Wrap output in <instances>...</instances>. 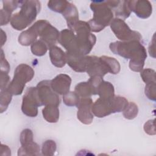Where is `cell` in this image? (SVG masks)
<instances>
[{"mask_svg":"<svg viewBox=\"0 0 156 156\" xmlns=\"http://www.w3.org/2000/svg\"><path fill=\"white\" fill-rule=\"evenodd\" d=\"M36 89L38 98L41 105H59L60 102V97L52 90L51 85V80H44L40 82L36 86Z\"/></svg>","mask_w":156,"mask_h":156,"instance_id":"obj_8","label":"cell"},{"mask_svg":"<svg viewBox=\"0 0 156 156\" xmlns=\"http://www.w3.org/2000/svg\"><path fill=\"white\" fill-rule=\"evenodd\" d=\"M41 106L38 98L36 87H30L26 91L23 96L21 110L29 117H35L38 115V107Z\"/></svg>","mask_w":156,"mask_h":156,"instance_id":"obj_9","label":"cell"},{"mask_svg":"<svg viewBox=\"0 0 156 156\" xmlns=\"http://www.w3.org/2000/svg\"><path fill=\"white\" fill-rule=\"evenodd\" d=\"M10 83V77L8 73L1 72V90L7 88Z\"/></svg>","mask_w":156,"mask_h":156,"instance_id":"obj_38","label":"cell"},{"mask_svg":"<svg viewBox=\"0 0 156 156\" xmlns=\"http://www.w3.org/2000/svg\"><path fill=\"white\" fill-rule=\"evenodd\" d=\"M48 49L49 48L47 45L41 40L35 41L30 47L32 54L37 56L44 55L46 53Z\"/></svg>","mask_w":156,"mask_h":156,"instance_id":"obj_25","label":"cell"},{"mask_svg":"<svg viewBox=\"0 0 156 156\" xmlns=\"http://www.w3.org/2000/svg\"><path fill=\"white\" fill-rule=\"evenodd\" d=\"M35 30L30 26L28 29L23 31L18 37V42L23 46L32 45L38 37Z\"/></svg>","mask_w":156,"mask_h":156,"instance_id":"obj_20","label":"cell"},{"mask_svg":"<svg viewBox=\"0 0 156 156\" xmlns=\"http://www.w3.org/2000/svg\"><path fill=\"white\" fill-rule=\"evenodd\" d=\"M97 94L99 98L105 99H110L115 96V89L113 85L109 82L104 80L98 87Z\"/></svg>","mask_w":156,"mask_h":156,"instance_id":"obj_17","label":"cell"},{"mask_svg":"<svg viewBox=\"0 0 156 156\" xmlns=\"http://www.w3.org/2000/svg\"><path fill=\"white\" fill-rule=\"evenodd\" d=\"M130 11L133 12L140 18H148L152 14V6L147 0L127 1Z\"/></svg>","mask_w":156,"mask_h":156,"instance_id":"obj_12","label":"cell"},{"mask_svg":"<svg viewBox=\"0 0 156 156\" xmlns=\"http://www.w3.org/2000/svg\"><path fill=\"white\" fill-rule=\"evenodd\" d=\"M49 57L52 64L57 68H62L66 63V54L58 46L49 49Z\"/></svg>","mask_w":156,"mask_h":156,"instance_id":"obj_15","label":"cell"},{"mask_svg":"<svg viewBox=\"0 0 156 156\" xmlns=\"http://www.w3.org/2000/svg\"><path fill=\"white\" fill-rule=\"evenodd\" d=\"M57 146L54 141L49 140L45 141L42 145L41 152L44 155H53L56 151Z\"/></svg>","mask_w":156,"mask_h":156,"instance_id":"obj_29","label":"cell"},{"mask_svg":"<svg viewBox=\"0 0 156 156\" xmlns=\"http://www.w3.org/2000/svg\"><path fill=\"white\" fill-rule=\"evenodd\" d=\"M113 12L118 18L125 20L127 18L131 13L128 5L127 1H118L116 5L112 9Z\"/></svg>","mask_w":156,"mask_h":156,"instance_id":"obj_21","label":"cell"},{"mask_svg":"<svg viewBox=\"0 0 156 156\" xmlns=\"http://www.w3.org/2000/svg\"><path fill=\"white\" fill-rule=\"evenodd\" d=\"M140 73V76L146 84L151 82H156L155 71L154 69L151 68H146L143 69Z\"/></svg>","mask_w":156,"mask_h":156,"instance_id":"obj_30","label":"cell"},{"mask_svg":"<svg viewBox=\"0 0 156 156\" xmlns=\"http://www.w3.org/2000/svg\"><path fill=\"white\" fill-rule=\"evenodd\" d=\"M19 12L13 15L10 24L17 30H22L31 24L41 9V3L37 0L23 1Z\"/></svg>","mask_w":156,"mask_h":156,"instance_id":"obj_1","label":"cell"},{"mask_svg":"<svg viewBox=\"0 0 156 156\" xmlns=\"http://www.w3.org/2000/svg\"><path fill=\"white\" fill-rule=\"evenodd\" d=\"M110 26L116 37L122 41L130 40L141 41L142 40L141 34L137 31L130 29L129 26L122 19L118 18L113 19Z\"/></svg>","mask_w":156,"mask_h":156,"instance_id":"obj_7","label":"cell"},{"mask_svg":"<svg viewBox=\"0 0 156 156\" xmlns=\"http://www.w3.org/2000/svg\"><path fill=\"white\" fill-rule=\"evenodd\" d=\"M42 114L44 119L50 123H55L59 119V110L58 106L48 105L42 110Z\"/></svg>","mask_w":156,"mask_h":156,"instance_id":"obj_19","label":"cell"},{"mask_svg":"<svg viewBox=\"0 0 156 156\" xmlns=\"http://www.w3.org/2000/svg\"><path fill=\"white\" fill-rule=\"evenodd\" d=\"M31 27L35 30L38 36L48 47L49 49L55 46L58 41L60 32L48 21L40 20L37 21Z\"/></svg>","mask_w":156,"mask_h":156,"instance_id":"obj_6","label":"cell"},{"mask_svg":"<svg viewBox=\"0 0 156 156\" xmlns=\"http://www.w3.org/2000/svg\"><path fill=\"white\" fill-rule=\"evenodd\" d=\"M155 119H150L147 121L144 124V130L146 133L150 135H155V124H154Z\"/></svg>","mask_w":156,"mask_h":156,"instance_id":"obj_36","label":"cell"},{"mask_svg":"<svg viewBox=\"0 0 156 156\" xmlns=\"http://www.w3.org/2000/svg\"><path fill=\"white\" fill-rule=\"evenodd\" d=\"M12 94L8 91L7 88L1 90L0 94V109L1 113L5 111L11 102Z\"/></svg>","mask_w":156,"mask_h":156,"instance_id":"obj_24","label":"cell"},{"mask_svg":"<svg viewBox=\"0 0 156 156\" xmlns=\"http://www.w3.org/2000/svg\"><path fill=\"white\" fill-rule=\"evenodd\" d=\"M144 61L140 60H130L129 62L130 69L135 72H141L143 69Z\"/></svg>","mask_w":156,"mask_h":156,"instance_id":"obj_34","label":"cell"},{"mask_svg":"<svg viewBox=\"0 0 156 156\" xmlns=\"http://www.w3.org/2000/svg\"><path fill=\"white\" fill-rule=\"evenodd\" d=\"M74 91L81 98H90L92 95L96 94L95 90L88 81L77 83L75 87Z\"/></svg>","mask_w":156,"mask_h":156,"instance_id":"obj_18","label":"cell"},{"mask_svg":"<svg viewBox=\"0 0 156 156\" xmlns=\"http://www.w3.org/2000/svg\"><path fill=\"white\" fill-rule=\"evenodd\" d=\"M40 147L34 141L21 145L18 151V155H39Z\"/></svg>","mask_w":156,"mask_h":156,"instance_id":"obj_22","label":"cell"},{"mask_svg":"<svg viewBox=\"0 0 156 156\" xmlns=\"http://www.w3.org/2000/svg\"><path fill=\"white\" fill-rule=\"evenodd\" d=\"M80 97L75 91H69L63 95V101L67 106H76L79 102Z\"/></svg>","mask_w":156,"mask_h":156,"instance_id":"obj_28","label":"cell"},{"mask_svg":"<svg viewBox=\"0 0 156 156\" xmlns=\"http://www.w3.org/2000/svg\"><path fill=\"white\" fill-rule=\"evenodd\" d=\"M12 12L2 9L0 10L1 14V26H4L7 24L12 19Z\"/></svg>","mask_w":156,"mask_h":156,"instance_id":"obj_35","label":"cell"},{"mask_svg":"<svg viewBox=\"0 0 156 156\" xmlns=\"http://www.w3.org/2000/svg\"><path fill=\"white\" fill-rule=\"evenodd\" d=\"M101 58L106 63L110 73L113 74H116L119 73L121 69V66L119 62L116 59L113 57L105 55L101 56Z\"/></svg>","mask_w":156,"mask_h":156,"instance_id":"obj_23","label":"cell"},{"mask_svg":"<svg viewBox=\"0 0 156 156\" xmlns=\"http://www.w3.org/2000/svg\"><path fill=\"white\" fill-rule=\"evenodd\" d=\"M23 2V1H3L2 9L12 13L18 7H21Z\"/></svg>","mask_w":156,"mask_h":156,"instance_id":"obj_32","label":"cell"},{"mask_svg":"<svg viewBox=\"0 0 156 156\" xmlns=\"http://www.w3.org/2000/svg\"><path fill=\"white\" fill-rule=\"evenodd\" d=\"M90 61V56L73 55L66 54V63L74 71L78 73L86 72Z\"/></svg>","mask_w":156,"mask_h":156,"instance_id":"obj_14","label":"cell"},{"mask_svg":"<svg viewBox=\"0 0 156 156\" xmlns=\"http://www.w3.org/2000/svg\"><path fill=\"white\" fill-rule=\"evenodd\" d=\"M109 48L113 54L126 59H130V60H141L145 61L147 58L146 48L141 41L138 40L115 41L110 44Z\"/></svg>","mask_w":156,"mask_h":156,"instance_id":"obj_3","label":"cell"},{"mask_svg":"<svg viewBox=\"0 0 156 156\" xmlns=\"http://www.w3.org/2000/svg\"><path fill=\"white\" fill-rule=\"evenodd\" d=\"M68 1H49L48 2V7L55 12L62 13L66 8Z\"/></svg>","mask_w":156,"mask_h":156,"instance_id":"obj_26","label":"cell"},{"mask_svg":"<svg viewBox=\"0 0 156 156\" xmlns=\"http://www.w3.org/2000/svg\"><path fill=\"white\" fill-rule=\"evenodd\" d=\"M92 105L93 101L91 98H80L76 105L78 109L77 119L84 124H90L93 122L94 115L91 110Z\"/></svg>","mask_w":156,"mask_h":156,"instance_id":"obj_11","label":"cell"},{"mask_svg":"<svg viewBox=\"0 0 156 156\" xmlns=\"http://www.w3.org/2000/svg\"><path fill=\"white\" fill-rule=\"evenodd\" d=\"M155 83L156 82H151L146 84L144 92L147 98L151 101H155L156 99V94H155Z\"/></svg>","mask_w":156,"mask_h":156,"instance_id":"obj_33","label":"cell"},{"mask_svg":"<svg viewBox=\"0 0 156 156\" xmlns=\"http://www.w3.org/2000/svg\"><path fill=\"white\" fill-rule=\"evenodd\" d=\"M1 33H2V35H1V46H2L4 45V43L6 41L7 37L5 36V37H4V36L5 34V33L2 29H1Z\"/></svg>","mask_w":156,"mask_h":156,"instance_id":"obj_40","label":"cell"},{"mask_svg":"<svg viewBox=\"0 0 156 156\" xmlns=\"http://www.w3.org/2000/svg\"><path fill=\"white\" fill-rule=\"evenodd\" d=\"M20 143L21 145H24L34 141L33 133L29 129H24L20 134Z\"/></svg>","mask_w":156,"mask_h":156,"instance_id":"obj_31","label":"cell"},{"mask_svg":"<svg viewBox=\"0 0 156 156\" xmlns=\"http://www.w3.org/2000/svg\"><path fill=\"white\" fill-rule=\"evenodd\" d=\"M138 113V108L136 104L133 102H129L127 107L123 111V116L126 119H133Z\"/></svg>","mask_w":156,"mask_h":156,"instance_id":"obj_27","label":"cell"},{"mask_svg":"<svg viewBox=\"0 0 156 156\" xmlns=\"http://www.w3.org/2000/svg\"><path fill=\"white\" fill-rule=\"evenodd\" d=\"M62 14L66 20L69 29H71L79 21V12L77 9L74 4L70 2H68L66 8Z\"/></svg>","mask_w":156,"mask_h":156,"instance_id":"obj_16","label":"cell"},{"mask_svg":"<svg viewBox=\"0 0 156 156\" xmlns=\"http://www.w3.org/2000/svg\"><path fill=\"white\" fill-rule=\"evenodd\" d=\"M76 35L77 52L79 55H87L96 41V36L91 33L88 22L79 20L70 29Z\"/></svg>","mask_w":156,"mask_h":156,"instance_id":"obj_4","label":"cell"},{"mask_svg":"<svg viewBox=\"0 0 156 156\" xmlns=\"http://www.w3.org/2000/svg\"><path fill=\"white\" fill-rule=\"evenodd\" d=\"M34 71L27 64L19 65L15 69L12 80L7 89L12 95L21 94L27 82L30 81L34 76Z\"/></svg>","mask_w":156,"mask_h":156,"instance_id":"obj_5","label":"cell"},{"mask_svg":"<svg viewBox=\"0 0 156 156\" xmlns=\"http://www.w3.org/2000/svg\"><path fill=\"white\" fill-rule=\"evenodd\" d=\"M114 97L110 99H105L101 98L98 99L93 103L91 107L93 115L98 118H104L112 113H116Z\"/></svg>","mask_w":156,"mask_h":156,"instance_id":"obj_10","label":"cell"},{"mask_svg":"<svg viewBox=\"0 0 156 156\" xmlns=\"http://www.w3.org/2000/svg\"><path fill=\"white\" fill-rule=\"evenodd\" d=\"M71 78L65 74H60L51 80L52 90L58 94L64 95L69 91Z\"/></svg>","mask_w":156,"mask_h":156,"instance_id":"obj_13","label":"cell"},{"mask_svg":"<svg viewBox=\"0 0 156 156\" xmlns=\"http://www.w3.org/2000/svg\"><path fill=\"white\" fill-rule=\"evenodd\" d=\"M154 35L152 41L151 42L149 46V52L151 56H152L154 58H155V39H154Z\"/></svg>","mask_w":156,"mask_h":156,"instance_id":"obj_39","label":"cell"},{"mask_svg":"<svg viewBox=\"0 0 156 156\" xmlns=\"http://www.w3.org/2000/svg\"><path fill=\"white\" fill-rule=\"evenodd\" d=\"M90 8L93 12V17L88 22L91 31L99 32L110 25L113 20V12L108 1H92Z\"/></svg>","mask_w":156,"mask_h":156,"instance_id":"obj_2","label":"cell"},{"mask_svg":"<svg viewBox=\"0 0 156 156\" xmlns=\"http://www.w3.org/2000/svg\"><path fill=\"white\" fill-rule=\"evenodd\" d=\"M10 70V65L5 58L3 50L1 49V72L9 73Z\"/></svg>","mask_w":156,"mask_h":156,"instance_id":"obj_37","label":"cell"}]
</instances>
